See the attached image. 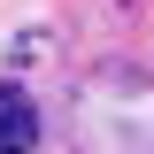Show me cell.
<instances>
[{
	"mask_svg": "<svg viewBox=\"0 0 154 154\" xmlns=\"http://www.w3.org/2000/svg\"><path fill=\"white\" fill-rule=\"evenodd\" d=\"M31 146H38V108L16 85H0V154H31Z\"/></svg>",
	"mask_w": 154,
	"mask_h": 154,
	"instance_id": "cell-1",
	"label": "cell"
}]
</instances>
